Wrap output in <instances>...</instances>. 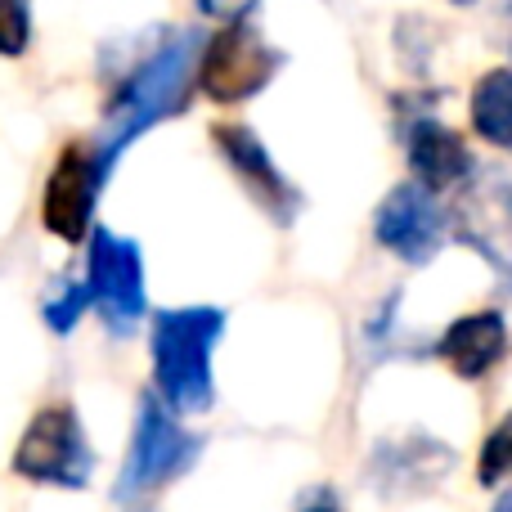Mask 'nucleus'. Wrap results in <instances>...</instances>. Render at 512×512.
<instances>
[{"label": "nucleus", "instance_id": "nucleus-1", "mask_svg": "<svg viewBox=\"0 0 512 512\" xmlns=\"http://www.w3.org/2000/svg\"><path fill=\"white\" fill-rule=\"evenodd\" d=\"M198 54H203V32L180 27L167 32L122 81H117L113 99L104 108V131L95 140V153L104 162V171L113 176L117 158L140 140L144 131H153L167 117H180L189 108V95L198 86Z\"/></svg>", "mask_w": 512, "mask_h": 512}, {"label": "nucleus", "instance_id": "nucleus-2", "mask_svg": "<svg viewBox=\"0 0 512 512\" xmlns=\"http://www.w3.org/2000/svg\"><path fill=\"white\" fill-rule=\"evenodd\" d=\"M225 337L221 306L153 310V391L176 414H207L216 400L212 351Z\"/></svg>", "mask_w": 512, "mask_h": 512}, {"label": "nucleus", "instance_id": "nucleus-3", "mask_svg": "<svg viewBox=\"0 0 512 512\" xmlns=\"http://www.w3.org/2000/svg\"><path fill=\"white\" fill-rule=\"evenodd\" d=\"M203 454V436H194L185 423L176 418V409L153 391L140 400L135 414V436L126 450V468L117 477V504H135V499L153 495V490L171 486L176 477H185Z\"/></svg>", "mask_w": 512, "mask_h": 512}, {"label": "nucleus", "instance_id": "nucleus-4", "mask_svg": "<svg viewBox=\"0 0 512 512\" xmlns=\"http://www.w3.org/2000/svg\"><path fill=\"white\" fill-rule=\"evenodd\" d=\"M90 472H95V450L86 441V427H81L77 409L45 405L27 423L23 441L14 450V477L32 481V486H54V490H86Z\"/></svg>", "mask_w": 512, "mask_h": 512}, {"label": "nucleus", "instance_id": "nucleus-5", "mask_svg": "<svg viewBox=\"0 0 512 512\" xmlns=\"http://www.w3.org/2000/svg\"><path fill=\"white\" fill-rule=\"evenodd\" d=\"M283 68V50H274L248 18L225 23L216 36L203 41L198 54V90L216 104H243V99L261 95Z\"/></svg>", "mask_w": 512, "mask_h": 512}, {"label": "nucleus", "instance_id": "nucleus-6", "mask_svg": "<svg viewBox=\"0 0 512 512\" xmlns=\"http://www.w3.org/2000/svg\"><path fill=\"white\" fill-rule=\"evenodd\" d=\"M450 239L486 256L490 270L512 283V180L504 171H472L450 207Z\"/></svg>", "mask_w": 512, "mask_h": 512}, {"label": "nucleus", "instance_id": "nucleus-7", "mask_svg": "<svg viewBox=\"0 0 512 512\" xmlns=\"http://www.w3.org/2000/svg\"><path fill=\"white\" fill-rule=\"evenodd\" d=\"M86 283L99 319L113 333H135L149 315V292H144V256L140 243L113 230H90V256H86Z\"/></svg>", "mask_w": 512, "mask_h": 512}, {"label": "nucleus", "instance_id": "nucleus-8", "mask_svg": "<svg viewBox=\"0 0 512 512\" xmlns=\"http://www.w3.org/2000/svg\"><path fill=\"white\" fill-rule=\"evenodd\" d=\"M104 180L108 171L99 162L95 144H68L41 189V225L59 243L90 239V221H95V203Z\"/></svg>", "mask_w": 512, "mask_h": 512}, {"label": "nucleus", "instance_id": "nucleus-9", "mask_svg": "<svg viewBox=\"0 0 512 512\" xmlns=\"http://www.w3.org/2000/svg\"><path fill=\"white\" fill-rule=\"evenodd\" d=\"M373 239L405 265H427L450 243V212L436 203V189L405 180L382 198L373 216Z\"/></svg>", "mask_w": 512, "mask_h": 512}, {"label": "nucleus", "instance_id": "nucleus-10", "mask_svg": "<svg viewBox=\"0 0 512 512\" xmlns=\"http://www.w3.org/2000/svg\"><path fill=\"white\" fill-rule=\"evenodd\" d=\"M212 144L221 149L225 167L243 180V189L252 194V203L261 207L279 230H288V225L301 216V189L279 171V162L270 158V149L261 144V135L243 122H221V126H212Z\"/></svg>", "mask_w": 512, "mask_h": 512}, {"label": "nucleus", "instance_id": "nucleus-11", "mask_svg": "<svg viewBox=\"0 0 512 512\" xmlns=\"http://www.w3.org/2000/svg\"><path fill=\"white\" fill-rule=\"evenodd\" d=\"M400 140H405V158H409L414 180L436 189V194H441V189H459L463 180L477 171V158H472V149L463 144V135L450 131L441 117H427V113L409 108Z\"/></svg>", "mask_w": 512, "mask_h": 512}, {"label": "nucleus", "instance_id": "nucleus-12", "mask_svg": "<svg viewBox=\"0 0 512 512\" xmlns=\"http://www.w3.org/2000/svg\"><path fill=\"white\" fill-rule=\"evenodd\" d=\"M436 360L463 382H481L495 373L508 355V319L504 310H477V315H459L441 337H436Z\"/></svg>", "mask_w": 512, "mask_h": 512}, {"label": "nucleus", "instance_id": "nucleus-13", "mask_svg": "<svg viewBox=\"0 0 512 512\" xmlns=\"http://www.w3.org/2000/svg\"><path fill=\"white\" fill-rule=\"evenodd\" d=\"M450 468H454L450 445L432 441V436H423V432H414L400 445L382 441L378 454H373V481H378L382 495L405 490V486H432V481L445 477Z\"/></svg>", "mask_w": 512, "mask_h": 512}, {"label": "nucleus", "instance_id": "nucleus-14", "mask_svg": "<svg viewBox=\"0 0 512 512\" xmlns=\"http://www.w3.org/2000/svg\"><path fill=\"white\" fill-rule=\"evenodd\" d=\"M468 117L477 140H486L499 153H512V68H490L472 86Z\"/></svg>", "mask_w": 512, "mask_h": 512}, {"label": "nucleus", "instance_id": "nucleus-15", "mask_svg": "<svg viewBox=\"0 0 512 512\" xmlns=\"http://www.w3.org/2000/svg\"><path fill=\"white\" fill-rule=\"evenodd\" d=\"M86 310H95V301H90V283L86 279H68V283H59V292H54L50 301L41 306V319L54 328V333H72V328L81 324V315Z\"/></svg>", "mask_w": 512, "mask_h": 512}, {"label": "nucleus", "instance_id": "nucleus-16", "mask_svg": "<svg viewBox=\"0 0 512 512\" xmlns=\"http://www.w3.org/2000/svg\"><path fill=\"white\" fill-rule=\"evenodd\" d=\"M477 481L481 486H504V481H512V414L486 436V445H481Z\"/></svg>", "mask_w": 512, "mask_h": 512}, {"label": "nucleus", "instance_id": "nucleus-17", "mask_svg": "<svg viewBox=\"0 0 512 512\" xmlns=\"http://www.w3.org/2000/svg\"><path fill=\"white\" fill-rule=\"evenodd\" d=\"M32 45V0H0V59H18Z\"/></svg>", "mask_w": 512, "mask_h": 512}, {"label": "nucleus", "instance_id": "nucleus-18", "mask_svg": "<svg viewBox=\"0 0 512 512\" xmlns=\"http://www.w3.org/2000/svg\"><path fill=\"white\" fill-rule=\"evenodd\" d=\"M261 0H198L207 18H221V23H234V18H248Z\"/></svg>", "mask_w": 512, "mask_h": 512}, {"label": "nucleus", "instance_id": "nucleus-19", "mask_svg": "<svg viewBox=\"0 0 512 512\" xmlns=\"http://www.w3.org/2000/svg\"><path fill=\"white\" fill-rule=\"evenodd\" d=\"M301 512H342V504H337V495L328 486H319L315 495L306 499V504H301Z\"/></svg>", "mask_w": 512, "mask_h": 512}, {"label": "nucleus", "instance_id": "nucleus-20", "mask_svg": "<svg viewBox=\"0 0 512 512\" xmlns=\"http://www.w3.org/2000/svg\"><path fill=\"white\" fill-rule=\"evenodd\" d=\"M490 512H512V490H504V495L495 499V508H490Z\"/></svg>", "mask_w": 512, "mask_h": 512}, {"label": "nucleus", "instance_id": "nucleus-21", "mask_svg": "<svg viewBox=\"0 0 512 512\" xmlns=\"http://www.w3.org/2000/svg\"><path fill=\"white\" fill-rule=\"evenodd\" d=\"M454 5H472V0H454Z\"/></svg>", "mask_w": 512, "mask_h": 512}]
</instances>
